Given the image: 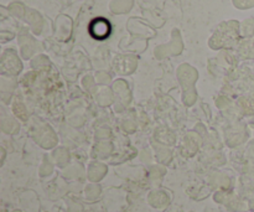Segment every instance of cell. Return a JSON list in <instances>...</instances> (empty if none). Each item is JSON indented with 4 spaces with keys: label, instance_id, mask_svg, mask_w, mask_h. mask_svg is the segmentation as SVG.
I'll return each instance as SVG.
<instances>
[{
    "label": "cell",
    "instance_id": "cell-1",
    "mask_svg": "<svg viewBox=\"0 0 254 212\" xmlns=\"http://www.w3.org/2000/svg\"><path fill=\"white\" fill-rule=\"evenodd\" d=\"M89 31H91L93 37L103 40L111 34V25L106 19H96L92 21L91 26H89Z\"/></svg>",
    "mask_w": 254,
    "mask_h": 212
}]
</instances>
